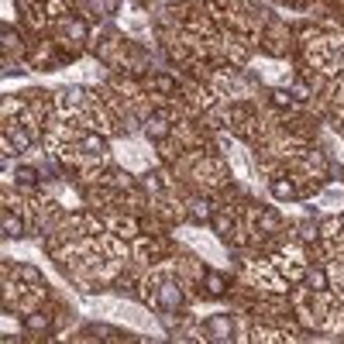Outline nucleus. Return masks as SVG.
Returning <instances> with one entry per match:
<instances>
[{
  "label": "nucleus",
  "mask_w": 344,
  "mask_h": 344,
  "mask_svg": "<svg viewBox=\"0 0 344 344\" xmlns=\"http://www.w3.org/2000/svg\"><path fill=\"white\" fill-rule=\"evenodd\" d=\"M21 234H24V224L14 217V214H7V217H4V238L14 241V238H21Z\"/></svg>",
  "instance_id": "obj_1"
},
{
  "label": "nucleus",
  "mask_w": 344,
  "mask_h": 344,
  "mask_svg": "<svg viewBox=\"0 0 344 344\" xmlns=\"http://www.w3.org/2000/svg\"><path fill=\"white\" fill-rule=\"evenodd\" d=\"M210 334H214V337H231V320L227 317H210Z\"/></svg>",
  "instance_id": "obj_2"
},
{
  "label": "nucleus",
  "mask_w": 344,
  "mask_h": 344,
  "mask_svg": "<svg viewBox=\"0 0 344 344\" xmlns=\"http://www.w3.org/2000/svg\"><path fill=\"white\" fill-rule=\"evenodd\" d=\"M224 289H227V279H224V275H217V272H210V275H206V293L220 296Z\"/></svg>",
  "instance_id": "obj_3"
},
{
  "label": "nucleus",
  "mask_w": 344,
  "mask_h": 344,
  "mask_svg": "<svg viewBox=\"0 0 344 344\" xmlns=\"http://www.w3.org/2000/svg\"><path fill=\"white\" fill-rule=\"evenodd\" d=\"M83 148H86V151H93V155H100V151H103V138L86 135V138H83Z\"/></svg>",
  "instance_id": "obj_4"
},
{
  "label": "nucleus",
  "mask_w": 344,
  "mask_h": 344,
  "mask_svg": "<svg viewBox=\"0 0 344 344\" xmlns=\"http://www.w3.org/2000/svg\"><path fill=\"white\" fill-rule=\"evenodd\" d=\"M307 282H310V289H323V286H327V275H323V272H317V269H313V272L307 275Z\"/></svg>",
  "instance_id": "obj_5"
},
{
  "label": "nucleus",
  "mask_w": 344,
  "mask_h": 344,
  "mask_svg": "<svg viewBox=\"0 0 344 344\" xmlns=\"http://www.w3.org/2000/svg\"><path fill=\"white\" fill-rule=\"evenodd\" d=\"M17 183H28V186H31V183H38V172L24 165V169H17Z\"/></svg>",
  "instance_id": "obj_6"
},
{
  "label": "nucleus",
  "mask_w": 344,
  "mask_h": 344,
  "mask_svg": "<svg viewBox=\"0 0 344 344\" xmlns=\"http://www.w3.org/2000/svg\"><path fill=\"white\" fill-rule=\"evenodd\" d=\"M145 127H148V135H151V138H162V135H165V121H148Z\"/></svg>",
  "instance_id": "obj_7"
},
{
  "label": "nucleus",
  "mask_w": 344,
  "mask_h": 344,
  "mask_svg": "<svg viewBox=\"0 0 344 344\" xmlns=\"http://www.w3.org/2000/svg\"><path fill=\"white\" fill-rule=\"evenodd\" d=\"M272 97H275V103H279V107H293V97H289L286 90H275Z\"/></svg>",
  "instance_id": "obj_8"
},
{
  "label": "nucleus",
  "mask_w": 344,
  "mask_h": 344,
  "mask_svg": "<svg viewBox=\"0 0 344 344\" xmlns=\"http://www.w3.org/2000/svg\"><path fill=\"white\" fill-rule=\"evenodd\" d=\"M28 327H31V331H45V327H48V320H45V317H42V313H34Z\"/></svg>",
  "instance_id": "obj_9"
},
{
  "label": "nucleus",
  "mask_w": 344,
  "mask_h": 344,
  "mask_svg": "<svg viewBox=\"0 0 344 344\" xmlns=\"http://www.w3.org/2000/svg\"><path fill=\"white\" fill-rule=\"evenodd\" d=\"M275 193L282 196V200H289V196H293V189H289V183H279V186H275Z\"/></svg>",
  "instance_id": "obj_10"
}]
</instances>
